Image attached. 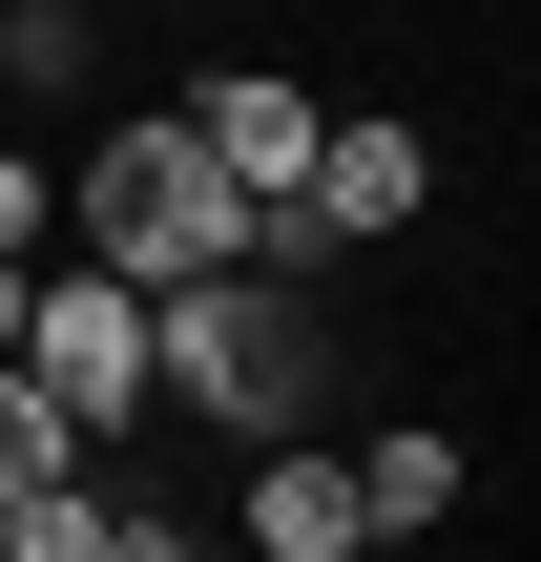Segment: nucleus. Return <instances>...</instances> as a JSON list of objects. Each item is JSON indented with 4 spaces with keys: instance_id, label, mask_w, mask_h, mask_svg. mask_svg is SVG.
<instances>
[{
    "instance_id": "obj_10",
    "label": "nucleus",
    "mask_w": 541,
    "mask_h": 562,
    "mask_svg": "<svg viewBox=\"0 0 541 562\" xmlns=\"http://www.w3.org/2000/svg\"><path fill=\"white\" fill-rule=\"evenodd\" d=\"M167 562H250V542H167Z\"/></svg>"
},
{
    "instance_id": "obj_1",
    "label": "nucleus",
    "mask_w": 541,
    "mask_h": 562,
    "mask_svg": "<svg viewBox=\"0 0 541 562\" xmlns=\"http://www.w3.org/2000/svg\"><path fill=\"white\" fill-rule=\"evenodd\" d=\"M146 417H208V438H292L313 417V313L271 292V250L146 292Z\"/></svg>"
},
{
    "instance_id": "obj_5",
    "label": "nucleus",
    "mask_w": 541,
    "mask_h": 562,
    "mask_svg": "<svg viewBox=\"0 0 541 562\" xmlns=\"http://www.w3.org/2000/svg\"><path fill=\"white\" fill-rule=\"evenodd\" d=\"M229 542H250V562H375V521H354V459H334V438H250Z\"/></svg>"
},
{
    "instance_id": "obj_3",
    "label": "nucleus",
    "mask_w": 541,
    "mask_h": 562,
    "mask_svg": "<svg viewBox=\"0 0 541 562\" xmlns=\"http://www.w3.org/2000/svg\"><path fill=\"white\" fill-rule=\"evenodd\" d=\"M0 355H21V375H42V396L83 417V459H125V438H146V292H125V271L42 250V271H21V334H0Z\"/></svg>"
},
{
    "instance_id": "obj_6",
    "label": "nucleus",
    "mask_w": 541,
    "mask_h": 562,
    "mask_svg": "<svg viewBox=\"0 0 541 562\" xmlns=\"http://www.w3.org/2000/svg\"><path fill=\"white\" fill-rule=\"evenodd\" d=\"M459 480H480V459H459L438 417H375V438H354V521H375V542H438Z\"/></svg>"
},
{
    "instance_id": "obj_4",
    "label": "nucleus",
    "mask_w": 541,
    "mask_h": 562,
    "mask_svg": "<svg viewBox=\"0 0 541 562\" xmlns=\"http://www.w3.org/2000/svg\"><path fill=\"white\" fill-rule=\"evenodd\" d=\"M167 125H188V146H208V167H229V188H250V209H271V188H292V167H313V125H334V104H313V83H292V63H208V83H188V104H167Z\"/></svg>"
},
{
    "instance_id": "obj_9",
    "label": "nucleus",
    "mask_w": 541,
    "mask_h": 562,
    "mask_svg": "<svg viewBox=\"0 0 541 562\" xmlns=\"http://www.w3.org/2000/svg\"><path fill=\"white\" fill-rule=\"evenodd\" d=\"M42 229H63V167H21V146H0V271H21Z\"/></svg>"
},
{
    "instance_id": "obj_8",
    "label": "nucleus",
    "mask_w": 541,
    "mask_h": 562,
    "mask_svg": "<svg viewBox=\"0 0 541 562\" xmlns=\"http://www.w3.org/2000/svg\"><path fill=\"white\" fill-rule=\"evenodd\" d=\"M63 459H83V417H63V396L0 355V501H21V480H63Z\"/></svg>"
},
{
    "instance_id": "obj_2",
    "label": "nucleus",
    "mask_w": 541,
    "mask_h": 562,
    "mask_svg": "<svg viewBox=\"0 0 541 562\" xmlns=\"http://www.w3.org/2000/svg\"><path fill=\"white\" fill-rule=\"evenodd\" d=\"M63 229H83V271H125V292H188V271H250V188L188 146V125H104L83 167H63Z\"/></svg>"
},
{
    "instance_id": "obj_7",
    "label": "nucleus",
    "mask_w": 541,
    "mask_h": 562,
    "mask_svg": "<svg viewBox=\"0 0 541 562\" xmlns=\"http://www.w3.org/2000/svg\"><path fill=\"white\" fill-rule=\"evenodd\" d=\"M104 501H125L104 459H63V480H21V501H0V562H104Z\"/></svg>"
}]
</instances>
